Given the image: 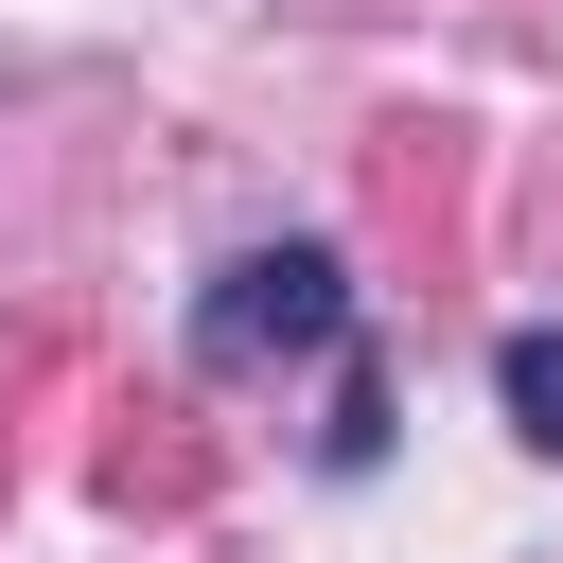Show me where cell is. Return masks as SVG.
I'll return each mask as SVG.
<instances>
[{
  "mask_svg": "<svg viewBox=\"0 0 563 563\" xmlns=\"http://www.w3.org/2000/svg\"><path fill=\"white\" fill-rule=\"evenodd\" d=\"M334 334H352V264L334 246H246L194 299V352L211 369H282V352H334Z\"/></svg>",
  "mask_w": 563,
  "mask_h": 563,
  "instance_id": "cell-1",
  "label": "cell"
},
{
  "mask_svg": "<svg viewBox=\"0 0 563 563\" xmlns=\"http://www.w3.org/2000/svg\"><path fill=\"white\" fill-rule=\"evenodd\" d=\"M493 405H510V440H528V457H563V317H528V334L493 352Z\"/></svg>",
  "mask_w": 563,
  "mask_h": 563,
  "instance_id": "cell-2",
  "label": "cell"
}]
</instances>
